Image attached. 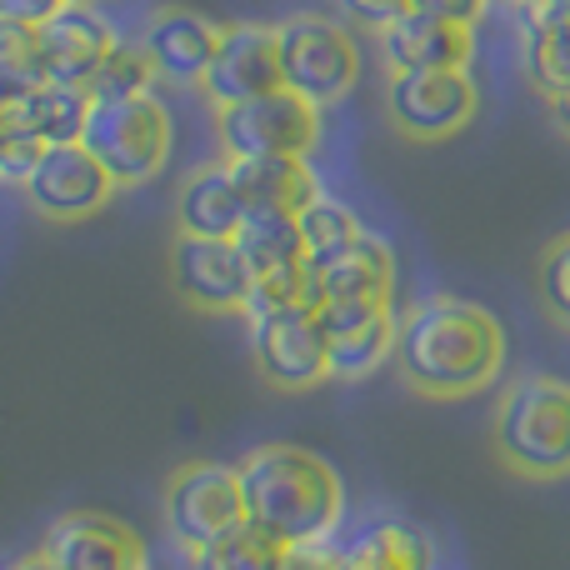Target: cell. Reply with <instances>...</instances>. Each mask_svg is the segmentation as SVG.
Masks as SVG:
<instances>
[{
  "instance_id": "14",
  "label": "cell",
  "mask_w": 570,
  "mask_h": 570,
  "mask_svg": "<svg viewBox=\"0 0 570 570\" xmlns=\"http://www.w3.org/2000/svg\"><path fill=\"white\" fill-rule=\"evenodd\" d=\"M226 36V26L190 6H160L146 16L140 26V50L156 66V80H170V86H196L206 80L210 60H216V46Z\"/></svg>"
},
{
  "instance_id": "30",
  "label": "cell",
  "mask_w": 570,
  "mask_h": 570,
  "mask_svg": "<svg viewBox=\"0 0 570 570\" xmlns=\"http://www.w3.org/2000/svg\"><path fill=\"white\" fill-rule=\"evenodd\" d=\"M541 301L546 311L570 331V230L561 240H551L541 256Z\"/></svg>"
},
{
  "instance_id": "26",
  "label": "cell",
  "mask_w": 570,
  "mask_h": 570,
  "mask_svg": "<svg viewBox=\"0 0 570 570\" xmlns=\"http://www.w3.org/2000/svg\"><path fill=\"white\" fill-rule=\"evenodd\" d=\"M321 291H315V271L311 261H295V266L266 271V276H250V295H246V321L256 315H276V311H315Z\"/></svg>"
},
{
  "instance_id": "35",
  "label": "cell",
  "mask_w": 570,
  "mask_h": 570,
  "mask_svg": "<svg viewBox=\"0 0 570 570\" xmlns=\"http://www.w3.org/2000/svg\"><path fill=\"white\" fill-rule=\"evenodd\" d=\"M551 126L570 140V90H561V96H551Z\"/></svg>"
},
{
  "instance_id": "31",
  "label": "cell",
  "mask_w": 570,
  "mask_h": 570,
  "mask_svg": "<svg viewBox=\"0 0 570 570\" xmlns=\"http://www.w3.org/2000/svg\"><path fill=\"white\" fill-rule=\"evenodd\" d=\"M341 20L351 26H365V30H381L385 20H395L401 10H411V0H335Z\"/></svg>"
},
{
  "instance_id": "39",
  "label": "cell",
  "mask_w": 570,
  "mask_h": 570,
  "mask_svg": "<svg viewBox=\"0 0 570 570\" xmlns=\"http://www.w3.org/2000/svg\"><path fill=\"white\" fill-rule=\"evenodd\" d=\"M90 6H96V0H90Z\"/></svg>"
},
{
  "instance_id": "4",
  "label": "cell",
  "mask_w": 570,
  "mask_h": 570,
  "mask_svg": "<svg viewBox=\"0 0 570 570\" xmlns=\"http://www.w3.org/2000/svg\"><path fill=\"white\" fill-rule=\"evenodd\" d=\"M80 146L106 166L116 190H136L166 176L176 126H170V110L156 100V90L126 100H90Z\"/></svg>"
},
{
  "instance_id": "7",
  "label": "cell",
  "mask_w": 570,
  "mask_h": 570,
  "mask_svg": "<svg viewBox=\"0 0 570 570\" xmlns=\"http://www.w3.org/2000/svg\"><path fill=\"white\" fill-rule=\"evenodd\" d=\"M481 110L471 70H391L385 116L405 140H451Z\"/></svg>"
},
{
  "instance_id": "36",
  "label": "cell",
  "mask_w": 570,
  "mask_h": 570,
  "mask_svg": "<svg viewBox=\"0 0 570 570\" xmlns=\"http://www.w3.org/2000/svg\"><path fill=\"white\" fill-rule=\"evenodd\" d=\"M6 570H56V566H50V561H46V556H40V551H36V556H20V561H10Z\"/></svg>"
},
{
  "instance_id": "40",
  "label": "cell",
  "mask_w": 570,
  "mask_h": 570,
  "mask_svg": "<svg viewBox=\"0 0 570 570\" xmlns=\"http://www.w3.org/2000/svg\"><path fill=\"white\" fill-rule=\"evenodd\" d=\"M146 570H150V566H146Z\"/></svg>"
},
{
  "instance_id": "32",
  "label": "cell",
  "mask_w": 570,
  "mask_h": 570,
  "mask_svg": "<svg viewBox=\"0 0 570 570\" xmlns=\"http://www.w3.org/2000/svg\"><path fill=\"white\" fill-rule=\"evenodd\" d=\"M281 570H341V551L331 541H305V546H285Z\"/></svg>"
},
{
  "instance_id": "15",
  "label": "cell",
  "mask_w": 570,
  "mask_h": 570,
  "mask_svg": "<svg viewBox=\"0 0 570 570\" xmlns=\"http://www.w3.org/2000/svg\"><path fill=\"white\" fill-rule=\"evenodd\" d=\"M36 40H40V60H46V80L86 90L120 36L90 0H66L56 16L36 26Z\"/></svg>"
},
{
  "instance_id": "9",
  "label": "cell",
  "mask_w": 570,
  "mask_h": 570,
  "mask_svg": "<svg viewBox=\"0 0 570 570\" xmlns=\"http://www.w3.org/2000/svg\"><path fill=\"white\" fill-rule=\"evenodd\" d=\"M20 196L36 216L76 226V220H90L96 210L110 206L116 180L106 176V166L80 140H66V146H40L30 176L20 180Z\"/></svg>"
},
{
  "instance_id": "27",
  "label": "cell",
  "mask_w": 570,
  "mask_h": 570,
  "mask_svg": "<svg viewBox=\"0 0 570 570\" xmlns=\"http://www.w3.org/2000/svg\"><path fill=\"white\" fill-rule=\"evenodd\" d=\"M295 226H301V246H305V261H325V256H335V250H345L355 236H361V216H355L345 200H335V196H315L311 206L295 216Z\"/></svg>"
},
{
  "instance_id": "1",
  "label": "cell",
  "mask_w": 570,
  "mask_h": 570,
  "mask_svg": "<svg viewBox=\"0 0 570 570\" xmlns=\"http://www.w3.org/2000/svg\"><path fill=\"white\" fill-rule=\"evenodd\" d=\"M395 371L415 395L461 401L501 375L505 331L485 305L461 295H425L395 315Z\"/></svg>"
},
{
  "instance_id": "12",
  "label": "cell",
  "mask_w": 570,
  "mask_h": 570,
  "mask_svg": "<svg viewBox=\"0 0 570 570\" xmlns=\"http://www.w3.org/2000/svg\"><path fill=\"white\" fill-rule=\"evenodd\" d=\"M170 281L176 295L190 311L206 315H240L250 295V266L236 250V240H210V236H180L170 246Z\"/></svg>"
},
{
  "instance_id": "2",
  "label": "cell",
  "mask_w": 570,
  "mask_h": 570,
  "mask_svg": "<svg viewBox=\"0 0 570 570\" xmlns=\"http://www.w3.org/2000/svg\"><path fill=\"white\" fill-rule=\"evenodd\" d=\"M236 481L240 501H246V521L285 546L331 541L345 515V485L335 465L305 445H256L236 461Z\"/></svg>"
},
{
  "instance_id": "21",
  "label": "cell",
  "mask_w": 570,
  "mask_h": 570,
  "mask_svg": "<svg viewBox=\"0 0 570 570\" xmlns=\"http://www.w3.org/2000/svg\"><path fill=\"white\" fill-rule=\"evenodd\" d=\"M246 210H285L301 216L321 196V176L311 170V156H246L226 160Z\"/></svg>"
},
{
  "instance_id": "5",
  "label": "cell",
  "mask_w": 570,
  "mask_h": 570,
  "mask_svg": "<svg viewBox=\"0 0 570 570\" xmlns=\"http://www.w3.org/2000/svg\"><path fill=\"white\" fill-rule=\"evenodd\" d=\"M281 50V86L295 90L301 100L331 110L361 86V46H355L351 26L335 16H285L276 26Z\"/></svg>"
},
{
  "instance_id": "37",
  "label": "cell",
  "mask_w": 570,
  "mask_h": 570,
  "mask_svg": "<svg viewBox=\"0 0 570 570\" xmlns=\"http://www.w3.org/2000/svg\"><path fill=\"white\" fill-rule=\"evenodd\" d=\"M505 6H515V10H521V6H535V0H505Z\"/></svg>"
},
{
  "instance_id": "22",
  "label": "cell",
  "mask_w": 570,
  "mask_h": 570,
  "mask_svg": "<svg viewBox=\"0 0 570 570\" xmlns=\"http://www.w3.org/2000/svg\"><path fill=\"white\" fill-rule=\"evenodd\" d=\"M86 110H90V96L80 86H60V80H40L36 90H26L20 100H10L0 110L16 136L36 140V146H66V140H80L86 130Z\"/></svg>"
},
{
  "instance_id": "25",
  "label": "cell",
  "mask_w": 570,
  "mask_h": 570,
  "mask_svg": "<svg viewBox=\"0 0 570 570\" xmlns=\"http://www.w3.org/2000/svg\"><path fill=\"white\" fill-rule=\"evenodd\" d=\"M281 561H285V541H276L271 531H261L250 521H240L236 531H226L220 541L200 546L190 556L196 570H281Z\"/></svg>"
},
{
  "instance_id": "18",
  "label": "cell",
  "mask_w": 570,
  "mask_h": 570,
  "mask_svg": "<svg viewBox=\"0 0 570 570\" xmlns=\"http://www.w3.org/2000/svg\"><path fill=\"white\" fill-rule=\"evenodd\" d=\"M521 70L546 100L570 90V0H535L515 20Z\"/></svg>"
},
{
  "instance_id": "19",
  "label": "cell",
  "mask_w": 570,
  "mask_h": 570,
  "mask_svg": "<svg viewBox=\"0 0 570 570\" xmlns=\"http://www.w3.org/2000/svg\"><path fill=\"white\" fill-rule=\"evenodd\" d=\"M311 271H315L321 301H381V305L395 301V256L371 230H361L335 256L311 261Z\"/></svg>"
},
{
  "instance_id": "13",
  "label": "cell",
  "mask_w": 570,
  "mask_h": 570,
  "mask_svg": "<svg viewBox=\"0 0 570 570\" xmlns=\"http://www.w3.org/2000/svg\"><path fill=\"white\" fill-rule=\"evenodd\" d=\"M40 556L56 570H146V541L136 525L106 511H66L46 525Z\"/></svg>"
},
{
  "instance_id": "11",
  "label": "cell",
  "mask_w": 570,
  "mask_h": 570,
  "mask_svg": "<svg viewBox=\"0 0 570 570\" xmlns=\"http://www.w3.org/2000/svg\"><path fill=\"white\" fill-rule=\"evenodd\" d=\"M325 371L331 381H371L395 355V311L381 301H321Z\"/></svg>"
},
{
  "instance_id": "34",
  "label": "cell",
  "mask_w": 570,
  "mask_h": 570,
  "mask_svg": "<svg viewBox=\"0 0 570 570\" xmlns=\"http://www.w3.org/2000/svg\"><path fill=\"white\" fill-rule=\"evenodd\" d=\"M66 0H0V20H16V26H40L50 20Z\"/></svg>"
},
{
  "instance_id": "28",
  "label": "cell",
  "mask_w": 570,
  "mask_h": 570,
  "mask_svg": "<svg viewBox=\"0 0 570 570\" xmlns=\"http://www.w3.org/2000/svg\"><path fill=\"white\" fill-rule=\"evenodd\" d=\"M40 80H46V60H40L36 26L0 20V110L10 100H20L26 90H36Z\"/></svg>"
},
{
  "instance_id": "3",
  "label": "cell",
  "mask_w": 570,
  "mask_h": 570,
  "mask_svg": "<svg viewBox=\"0 0 570 570\" xmlns=\"http://www.w3.org/2000/svg\"><path fill=\"white\" fill-rule=\"evenodd\" d=\"M501 461L525 481L570 475V385L556 375H521L505 385L491 421Z\"/></svg>"
},
{
  "instance_id": "20",
  "label": "cell",
  "mask_w": 570,
  "mask_h": 570,
  "mask_svg": "<svg viewBox=\"0 0 570 570\" xmlns=\"http://www.w3.org/2000/svg\"><path fill=\"white\" fill-rule=\"evenodd\" d=\"M240 220H246V200L236 190L226 156L196 166L176 190V230L180 236H210V240H236Z\"/></svg>"
},
{
  "instance_id": "33",
  "label": "cell",
  "mask_w": 570,
  "mask_h": 570,
  "mask_svg": "<svg viewBox=\"0 0 570 570\" xmlns=\"http://www.w3.org/2000/svg\"><path fill=\"white\" fill-rule=\"evenodd\" d=\"M411 6L425 10V16H441V20H455V26L475 30V20H485L491 0H411Z\"/></svg>"
},
{
  "instance_id": "29",
  "label": "cell",
  "mask_w": 570,
  "mask_h": 570,
  "mask_svg": "<svg viewBox=\"0 0 570 570\" xmlns=\"http://www.w3.org/2000/svg\"><path fill=\"white\" fill-rule=\"evenodd\" d=\"M156 90V66H150V56L140 50V40H116V50H110L106 60H100V70L90 76L86 96L90 100H126V96H150Z\"/></svg>"
},
{
  "instance_id": "16",
  "label": "cell",
  "mask_w": 570,
  "mask_h": 570,
  "mask_svg": "<svg viewBox=\"0 0 570 570\" xmlns=\"http://www.w3.org/2000/svg\"><path fill=\"white\" fill-rule=\"evenodd\" d=\"M210 106H236V100L266 96L281 90V50H276V26H261V20H240L226 26L210 60L206 80H200Z\"/></svg>"
},
{
  "instance_id": "23",
  "label": "cell",
  "mask_w": 570,
  "mask_h": 570,
  "mask_svg": "<svg viewBox=\"0 0 570 570\" xmlns=\"http://www.w3.org/2000/svg\"><path fill=\"white\" fill-rule=\"evenodd\" d=\"M341 570H435V546L411 521H375L341 551Z\"/></svg>"
},
{
  "instance_id": "24",
  "label": "cell",
  "mask_w": 570,
  "mask_h": 570,
  "mask_svg": "<svg viewBox=\"0 0 570 570\" xmlns=\"http://www.w3.org/2000/svg\"><path fill=\"white\" fill-rule=\"evenodd\" d=\"M236 250L246 256L250 276H266V271L305 261L301 226H295V216H285V210H246V220H240V230H236Z\"/></svg>"
},
{
  "instance_id": "8",
  "label": "cell",
  "mask_w": 570,
  "mask_h": 570,
  "mask_svg": "<svg viewBox=\"0 0 570 570\" xmlns=\"http://www.w3.org/2000/svg\"><path fill=\"white\" fill-rule=\"evenodd\" d=\"M240 521H246V501H240L236 465L190 461L166 481V531L176 535L180 551L196 556Z\"/></svg>"
},
{
  "instance_id": "6",
  "label": "cell",
  "mask_w": 570,
  "mask_h": 570,
  "mask_svg": "<svg viewBox=\"0 0 570 570\" xmlns=\"http://www.w3.org/2000/svg\"><path fill=\"white\" fill-rule=\"evenodd\" d=\"M216 140L226 160L246 156H311L321 146V106L301 100L295 90H266V96L216 106Z\"/></svg>"
},
{
  "instance_id": "38",
  "label": "cell",
  "mask_w": 570,
  "mask_h": 570,
  "mask_svg": "<svg viewBox=\"0 0 570 570\" xmlns=\"http://www.w3.org/2000/svg\"><path fill=\"white\" fill-rule=\"evenodd\" d=\"M0 140H6V126H0Z\"/></svg>"
},
{
  "instance_id": "17",
  "label": "cell",
  "mask_w": 570,
  "mask_h": 570,
  "mask_svg": "<svg viewBox=\"0 0 570 570\" xmlns=\"http://www.w3.org/2000/svg\"><path fill=\"white\" fill-rule=\"evenodd\" d=\"M385 70H471L475 60V30L455 20L425 16V10H401L375 30Z\"/></svg>"
},
{
  "instance_id": "10",
  "label": "cell",
  "mask_w": 570,
  "mask_h": 570,
  "mask_svg": "<svg viewBox=\"0 0 570 570\" xmlns=\"http://www.w3.org/2000/svg\"><path fill=\"white\" fill-rule=\"evenodd\" d=\"M250 325V361H256L261 381L276 391H311V385L331 381L325 371V331L315 311H276L256 315Z\"/></svg>"
}]
</instances>
